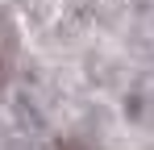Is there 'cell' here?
<instances>
[{
  "label": "cell",
  "mask_w": 154,
  "mask_h": 150,
  "mask_svg": "<svg viewBox=\"0 0 154 150\" xmlns=\"http://www.w3.org/2000/svg\"><path fill=\"white\" fill-rule=\"evenodd\" d=\"M13 71H17V38L8 29H0V92L8 88Z\"/></svg>",
  "instance_id": "obj_1"
},
{
  "label": "cell",
  "mask_w": 154,
  "mask_h": 150,
  "mask_svg": "<svg viewBox=\"0 0 154 150\" xmlns=\"http://www.w3.org/2000/svg\"><path fill=\"white\" fill-rule=\"evenodd\" d=\"M58 150H92V146H88V142H79V138H71V142H63Z\"/></svg>",
  "instance_id": "obj_2"
}]
</instances>
